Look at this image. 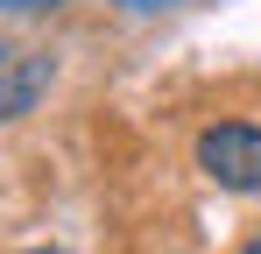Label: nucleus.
<instances>
[{
    "instance_id": "1",
    "label": "nucleus",
    "mask_w": 261,
    "mask_h": 254,
    "mask_svg": "<svg viewBox=\"0 0 261 254\" xmlns=\"http://www.w3.org/2000/svg\"><path fill=\"white\" fill-rule=\"evenodd\" d=\"M191 163L219 191H261V127L254 120H212L198 134Z\"/></svg>"
},
{
    "instance_id": "5",
    "label": "nucleus",
    "mask_w": 261,
    "mask_h": 254,
    "mask_svg": "<svg viewBox=\"0 0 261 254\" xmlns=\"http://www.w3.org/2000/svg\"><path fill=\"white\" fill-rule=\"evenodd\" d=\"M233 254H261V233H254V240H240V247H233Z\"/></svg>"
},
{
    "instance_id": "4",
    "label": "nucleus",
    "mask_w": 261,
    "mask_h": 254,
    "mask_svg": "<svg viewBox=\"0 0 261 254\" xmlns=\"http://www.w3.org/2000/svg\"><path fill=\"white\" fill-rule=\"evenodd\" d=\"M120 7H134V14H148V7H176V0H120Z\"/></svg>"
},
{
    "instance_id": "6",
    "label": "nucleus",
    "mask_w": 261,
    "mask_h": 254,
    "mask_svg": "<svg viewBox=\"0 0 261 254\" xmlns=\"http://www.w3.org/2000/svg\"><path fill=\"white\" fill-rule=\"evenodd\" d=\"M29 254H64V247H29Z\"/></svg>"
},
{
    "instance_id": "3",
    "label": "nucleus",
    "mask_w": 261,
    "mask_h": 254,
    "mask_svg": "<svg viewBox=\"0 0 261 254\" xmlns=\"http://www.w3.org/2000/svg\"><path fill=\"white\" fill-rule=\"evenodd\" d=\"M36 7H49V0H0V14H36Z\"/></svg>"
},
{
    "instance_id": "2",
    "label": "nucleus",
    "mask_w": 261,
    "mask_h": 254,
    "mask_svg": "<svg viewBox=\"0 0 261 254\" xmlns=\"http://www.w3.org/2000/svg\"><path fill=\"white\" fill-rule=\"evenodd\" d=\"M49 85L43 57H21V49H0V120H21L36 106V92Z\"/></svg>"
}]
</instances>
